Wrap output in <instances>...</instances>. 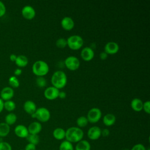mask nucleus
Returning <instances> with one entry per match:
<instances>
[{
  "instance_id": "obj_14",
  "label": "nucleus",
  "mask_w": 150,
  "mask_h": 150,
  "mask_svg": "<svg viewBox=\"0 0 150 150\" xmlns=\"http://www.w3.org/2000/svg\"><path fill=\"white\" fill-rule=\"evenodd\" d=\"M15 135L21 138H26L29 135L28 128L22 124L16 125L14 129Z\"/></svg>"
},
{
  "instance_id": "obj_10",
  "label": "nucleus",
  "mask_w": 150,
  "mask_h": 150,
  "mask_svg": "<svg viewBox=\"0 0 150 150\" xmlns=\"http://www.w3.org/2000/svg\"><path fill=\"white\" fill-rule=\"evenodd\" d=\"M14 96V90L11 87H4L0 93L1 98L3 101L11 100Z\"/></svg>"
},
{
  "instance_id": "obj_34",
  "label": "nucleus",
  "mask_w": 150,
  "mask_h": 150,
  "mask_svg": "<svg viewBox=\"0 0 150 150\" xmlns=\"http://www.w3.org/2000/svg\"><path fill=\"white\" fill-rule=\"evenodd\" d=\"M146 148L142 144H137L134 145L130 150H146Z\"/></svg>"
},
{
  "instance_id": "obj_37",
  "label": "nucleus",
  "mask_w": 150,
  "mask_h": 150,
  "mask_svg": "<svg viewBox=\"0 0 150 150\" xmlns=\"http://www.w3.org/2000/svg\"><path fill=\"white\" fill-rule=\"evenodd\" d=\"M110 134V131L107 128H104L101 130V136L106 137Z\"/></svg>"
},
{
  "instance_id": "obj_15",
  "label": "nucleus",
  "mask_w": 150,
  "mask_h": 150,
  "mask_svg": "<svg viewBox=\"0 0 150 150\" xmlns=\"http://www.w3.org/2000/svg\"><path fill=\"white\" fill-rule=\"evenodd\" d=\"M61 26L64 30H71L74 26V22L71 17L65 16L61 21Z\"/></svg>"
},
{
  "instance_id": "obj_43",
  "label": "nucleus",
  "mask_w": 150,
  "mask_h": 150,
  "mask_svg": "<svg viewBox=\"0 0 150 150\" xmlns=\"http://www.w3.org/2000/svg\"><path fill=\"white\" fill-rule=\"evenodd\" d=\"M123 150H130V149H127V148H125V149H124Z\"/></svg>"
},
{
  "instance_id": "obj_23",
  "label": "nucleus",
  "mask_w": 150,
  "mask_h": 150,
  "mask_svg": "<svg viewBox=\"0 0 150 150\" xmlns=\"http://www.w3.org/2000/svg\"><path fill=\"white\" fill-rule=\"evenodd\" d=\"M10 132V126L5 122L0 123V138L6 137Z\"/></svg>"
},
{
  "instance_id": "obj_5",
  "label": "nucleus",
  "mask_w": 150,
  "mask_h": 150,
  "mask_svg": "<svg viewBox=\"0 0 150 150\" xmlns=\"http://www.w3.org/2000/svg\"><path fill=\"white\" fill-rule=\"evenodd\" d=\"M32 118H36L39 121L46 122L50 118V112L45 107H39L36 109L35 113L31 115Z\"/></svg>"
},
{
  "instance_id": "obj_36",
  "label": "nucleus",
  "mask_w": 150,
  "mask_h": 150,
  "mask_svg": "<svg viewBox=\"0 0 150 150\" xmlns=\"http://www.w3.org/2000/svg\"><path fill=\"white\" fill-rule=\"evenodd\" d=\"M24 150H36V145L28 143L25 147Z\"/></svg>"
},
{
  "instance_id": "obj_4",
  "label": "nucleus",
  "mask_w": 150,
  "mask_h": 150,
  "mask_svg": "<svg viewBox=\"0 0 150 150\" xmlns=\"http://www.w3.org/2000/svg\"><path fill=\"white\" fill-rule=\"evenodd\" d=\"M67 40V45L71 50H79L84 44L83 39L79 35H74L69 36Z\"/></svg>"
},
{
  "instance_id": "obj_35",
  "label": "nucleus",
  "mask_w": 150,
  "mask_h": 150,
  "mask_svg": "<svg viewBox=\"0 0 150 150\" xmlns=\"http://www.w3.org/2000/svg\"><path fill=\"white\" fill-rule=\"evenodd\" d=\"M6 13V6L5 4L0 1V18L3 16Z\"/></svg>"
},
{
  "instance_id": "obj_9",
  "label": "nucleus",
  "mask_w": 150,
  "mask_h": 150,
  "mask_svg": "<svg viewBox=\"0 0 150 150\" xmlns=\"http://www.w3.org/2000/svg\"><path fill=\"white\" fill-rule=\"evenodd\" d=\"M21 13L25 19L27 20H32L36 15V11L32 6L26 5L22 9Z\"/></svg>"
},
{
  "instance_id": "obj_26",
  "label": "nucleus",
  "mask_w": 150,
  "mask_h": 150,
  "mask_svg": "<svg viewBox=\"0 0 150 150\" xmlns=\"http://www.w3.org/2000/svg\"><path fill=\"white\" fill-rule=\"evenodd\" d=\"M27 141H28L29 143L35 145H38L40 141V138L38 135L36 134H30L28 135V137L26 138Z\"/></svg>"
},
{
  "instance_id": "obj_28",
  "label": "nucleus",
  "mask_w": 150,
  "mask_h": 150,
  "mask_svg": "<svg viewBox=\"0 0 150 150\" xmlns=\"http://www.w3.org/2000/svg\"><path fill=\"white\" fill-rule=\"evenodd\" d=\"M88 123V120L87 117L85 116H80L76 120V124L78 126L77 127L80 128L86 127Z\"/></svg>"
},
{
  "instance_id": "obj_29",
  "label": "nucleus",
  "mask_w": 150,
  "mask_h": 150,
  "mask_svg": "<svg viewBox=\"0 0 150 150\" xmlns=\"http://www.w3.org/2000/svg\"><path fill=\"white\" fill-rule=\"evenodd\" d=\"M8 82L11 87H12V88H18L19 86V81L18 79V78L15 76L10 77Z\"/></svg>"
},
{
  "instance_id": "obj_1",
  "label": "nucleus",
  "mask_w": 150,
  "mask_h": 150,
  "mask_svg": "<svg viewBox=\"0 0 150 150\" xmlns=\"http://www.w3.org/2000/svg\"><path fill=\"white\" fill-rule=\"evenodd\" d=\"M84 137L83 131L77 127H71L66 131V140L71 143H77Z\"/></svg>"
},
{
  "instance_id": "obj_11",
  "label": "nucleus",
  "mask_w": 150,
  "mask_h": 150,
  "mask_svg": "<svg viewBox=\"0 0 150 150\" xmlns=\"http://www.w3.org/2000/svg\"><path fill=\"white\" fill-rule=\"evenodd\" d=\"M80 55L83 60L89 62L94 58V52L91 47H85L81 50Z\"/></svg>"
},
{
  "instance_id": "obj_30",
  "label": "nucleus",
  "mask_w": 150,
  "mask_h": 150,
  "mask_svg": "<svg viewBox=\"0 0 150 150\" xmlns=\"http://www.w3.org/2000/svg\"><path fill=\"white\" fill-rule=\"evenodd\" d=\"M56 45L59 48L63 49L67 46V40L63 38H60L56 40Z\"/></svg>"
},
{
  "instance_id": "obj_19",
  "label": "nucleus",
  "mask_w": 150,
  "mask_h": 150,
  "mask_svg": "<svg viewBox=\"0 0 150 150\" xmlns=\"http://www.w3.org/2000/svg\"><path fill=\"white\" fill-rule=\"evenodd\" d=\"M131 108L135 111H141V110H142L143 102L139 98H135L132 99L131 102Z\"/></svg>"
},
{
  "instance_id": "obj_39",
  "label": "nucleus",
  "mask_w": 150,
  "mask_h": 150,
  "mask_svg": "<svg viewBox=\"0 0 150 150\" xmlns=\"http://www.w3.org/2000/svg\"><path fill=\"white\" fill-rule=\"evenodd\" d=\"M22 73V70L20 68H17L14 71V74L15 75V76H20Z\"/></svg>"
},
{
  "instance_id": "obj_27",
  "label": "nucleus",
  "mask_w": 150,
  "mask_h": 150,
  "mask_svg": "<svg viewBox=\"0 0 150 150\" xmlns=\"http://www.w3.org/2000/svg\"><path fill=\"white\" fill-rule=\"evenodd\" d=\"M16 108V104L12 100L5 101L4 103V108L9 112L13 111Z\"/></svg>"
},
{
  "instance_id": "obj_25",
  "label": "nucleus",
  "mask_w": 150,
  "mask_h": 150,
  "mask_svg": "<svg viewBox=\"0 0 150 150\" xmlns=\"http://www.w3.org/2000/svg\"><path fill=\"white\" fill-rule=\"evenodd\" d=\"M59 150H74V146L72 143L64 140L60 144Z\"/></svg>"
},
{
  "instance_id": "obj_2",
  "label": "nucleus",
  "mask_w": 150,
  "mask_h": 150,
  "mask_svg": "<svg viewBox=\"0 0 150 150\" xmlns=\"http://www.w3.org/2000/svg\"><path fill=\"white\" fill-rule=\"evenodd\" d=\"M67 81V78L66 73L61 70L56 71L51 78V83L53 87L59 89L64 88Z\"/></svg>"
},
{
  "instance_id": "obj_24",
  "label": "nucleus",
  "mask_w": 150,
  "mask_h": 150,
  "mask_svg": "<svg viewBox=\"0 0 150 150\" xmlns=\"http://www.w3.org/2000/svg\"><path fill=\"white\" fill-rule=\"evenodd\" d=\"M17 120V116L13 112L8 114L5 117V122L8 125H12L14 124Z\"/></svg>"
},
{
  "instance_id": "obj_6",
  "label": "nucleus",
  "mask_w": 150,
  "mask_h": 150,
  "mask_svg": "<svg viewBox=\"0 0 150 150\" xmlns=\"http://www.w3.org/2000/svg\"><path fill=\"white\" fill-rule=\"evenodd\" d=\"M102 113L98 108L94 107L91 108L87 113V118L88 121L90 123H96L101 118Z\"/></svg>"
},
{
  "instance_id": "obj_17",
  "label": "nucleus",
  "mask_w": 150,
  "mask_h": 150,
  "mask_svg": "<svg viewBox=\"0 0 150 150\" xmlns=\"http://www.w3.org/2000/svg\"><path fill=\"white\" fill-rule=\"evenodd\" d=\"M23 109L25 111L30 115L35 113L37 108L35 103L31 100H27L23 104Z\"/></svg>"
},
{
  "instance_id": "obj_41",
  "label": "nucleus",
  "mask_w": 150,
  "mask_h": 150,
  "mask_svg": "<svg viewBox=\"0 0 150 150\" xmlns=\"http://www.w3.org/2000/svg\"><path fill=\"white\" fill-rule=\"evenodd\" d=\"M16 57L17 56L15 54H11L10 56H9V59L11 62H15L16 60Z\"/></svg>"
},
{
  "instance_id": "obj_7",
  "label": "nucleus",
  "mask_w": 150,
  "mask_h": 150,
  "mask_svg": "<svg viewBox=\"0 0 150 150\" xmlns=\"http://www.w3.org/2000/svg\"><path fill=\"white\" fill-rule=\"evenodd\" d=\"M64 64L68 69L74 71L79 68L80 62L77 57L74 56H70L64 60Z\"/></svg>"
},
{
  "instance_id": "obj_3",
  "label": "nucleus",
  "mask_w": 150,
  "mask_h": 150,
  "mask_svg": "<svg viewBox=\"0 0 150 150\" xmlns=\"http://www.w3.org/2000/svg\"><path fill=\"white\" fill-rule=\"evenodd\" d=\"M32 72L38 77H43L49 71L48 64L43 60H38L32 66Z\"/></svg>"
},
{
  "instance_id": "obj_12",
  "label": "nucleus",
  "mask_w": 150,
  "mask_h": 150,
  "mask_svg": "<svg viewBox=\"0 0 150 150\" xmlns=\"http://www.w3.org/2000/svg\"><path fill=\"white\" fill-rule=\"evenodd\" d=\"M101 128L97 126L90 127L87 131V137L91 140H97L101 137Z\"/></svg>"
},
{
  "instance_id": "obj_8",
  "label": "nucleus",
  "mask_w": 150,
  "mask_h": 150,
  "mask_svg": "<svg viewBox=\"0 0 150 150\" xmlns=\"http://www.w3.org/2000/svg\"><path fill=\"white\" fill-rule=\"evenodd\" d=\"M59 90L54 87L50 86L45 89L44 91L45 97L49 100H53L59 97Z\"/></svg>"
},
{
  "instance_id": "obj_45",
  "label": "nucleus",
  "mask_w": 150,
  "mask_h": 150,
  "mask_svg": "<svg viewBox=\"0 0 150 150\" xmlns=\"http://www.w3.org/2000/svg\"><path fill=\"white\" fill-rule=\"evenodd\" d=\"M19 150H24V149H19Z\"/></svg>"
},
{
  "instance_id": "obj_16",
  "label": "nucleus",
  "mask_w": 150,
  "mask_h": 150,
  "mask_svg": "<svg viewBox=\"0 0 150 150\" xmlns=\"http://www.w3.org/2000/svg\"><path fill=\"white\" fill-rule=\"evenodd\" d=\"M42 129V124L38 121H34L31 122L28 127V130L29 134H30L38 135V134L40 132Z\"/></svg>"
},
{
  "instance_id": "obj_44",
  "label": "nucleus",
  "mask_w": 150,
  "mask_h": 150,
  "mask_svg": "<svg viewBox=\"0 0 150 150\" xmlns=\"http://www.w3.org/2000/svg\"><path fill=\"white\" fill-rule=\"evenodd\" d=\"M146 150H150V149H149V148H147Z\"/></svg>"
},
{
  "instance_id": "obj_22",
  "label": "nucleus",
  "mask_w": 150,
  "mask_h": 150,
  "mask_svg": "<svg viewBox=\"0 0 150 150\" xmlns=\"http://www.w3.org/2000/svg\"><path fill=\"white\" fill-rule=\"evenodd\" d=\"M91 145L89 142L85 139H82L76 143L75 150H90Z\"/></svg>"
},
{
  "instance_id": "obj_18",
  "label": "nucleus",
  "mask_w": 150,
  "mask_h": 150,
  "mask_svg": "<svg viewBox=\"0 0 150 150\" xmlns=\"http://www.w3.org/2000/svg\"><path fill=\"white\" fill-rule=\"evenodd\" d=\"M116 121L115 116L111 113L107 114L103 117V122L104 124L107 127H110L114 125Z\"/></svg>"
},
{
  "instance_id": "obj_38",
  "label": "nucleus",
  "mask_w": 150,
  "mask_h": 150,
  "mask_svg": "<svg viewBox=\"0 0 150 150\" xmlns=\"http://www.w3.org/2000/svg\"><path fill=\"white\" fill-rule=\"evenodd\" d=\"M107 57H108V54L104 51L101 52V53L100 54V57L103 60H105L107 58Z\"/></svg>"
},
{
  "instance_id": "obj_31",
  "label": "nucleus",
  "mask_w": 150,
  "mask_h": 150,
  "mask_svg": "<svg viewBox=\"0 0 150 150\" xmlns=\"http://www.w3.org/2000/svg\"><path fill=\"white\" fill-rule=\"evenodd\" d=\"M36 84L39 87L42 88L46 86V80L43 77H38L36 79Z\"/></svg>"
},
{
  "instance_id": "obj_21",
  "label": "nucleus",
  "mask_w": 150,
  "mask_h": 150,
  "mask_svg": "<svg viewBox=\"0 0 150 150\" xmlns=\"http://www.w3.org/2000/svg\"><path fill=\"white\" fill-rule=\"evenodd\" d=\"M53 136L57 140H63L65 138L66 131L62 128H56L53 131Z\"/></svg>"
},
{
  "instance_id": "obj_42",
  "label": "nucleus",
  "mask_w": 150,
  "mask_h": 150,
  "mask_svg": "<svg viewBox=\"0 0 150 150\" xmlns=\"http://www.w3.org/2000/svg\"><path fill=\"white\" fill-rule=\"evenodd\" d=\"M4 101L0 98V113L4 110Z\"/></svg>"
},
{
  "instance_id": "obj_32",
  "label": "nucleus",
  "mask_w": 150,
  "mask_h": 150,
  "mask_svg": "<svg viewBox=\"0 0 150 150\" xmlns=\"http://www.w3.org/2000/svg\"><path fill=\"white\" fill-rule=\"evenodd\" d=\"M0 150H12L11 144L5 141H0Z\"/></svg>"
},
{
  "instance_id": "obj_13",
  "label": "nucleus",
  "mask_w": 150,
  "mask_h": 150,
  "mask_svg": "<svg viewBox=\"0 0 150 150\" xmlns=\"http://www.w3.org/2000/svg\"><path fill=\"white\" fill-rule=\"evenodd\" d=\"M119 45L115 42H109L104 46V52L107 54H116L119 50Z\"/></svg>"
},
{
  "instance_id": "obj_46",
  "label": "nucleus",
  "mask_w": 150,
  "mask_h": 150,
  "mask_svg": "<svg viewBox=\"0 0 150 150\" xmlns=\"http://www.w3.org/2000/svg\"><path fill=\"white\" fill-rule=\"evenodd\" d=\"M52 150H54V149H52Z\"/></svg>"
},
{
  "instance_id": "obj_40",
  "label": "nucleus",
  "mask_w": 150,
  "mask_h": 150,
  "mask_svg": "<svg viewBox=\"0 0 150 150\" xmlns=\"http://www.w3.org/2000/svg\"><path fill=\"white\" fill-rule=\"evenodd\" d=\"M66 97V93L63 91H61L59 92V97L62 98V99H64L65 97Z\"/></svg>"
},
{
  "instance_id": "obj_33",
  "label": "nucleus",
  "mask_w": 150,
  "mask_h": 150,
  "mask_svg": "<svg viewBox=\"0 0 150 150\" xmlns=\"http://www.w3.org/2000/svg\"><path fill=\"white\" fill-rule=\"evenodd\" d=\"M142 110H144V111L148 114L150 113V101H146L143 103Z\"/></svg>"
},
{
  "instance_id": "obj_20",
  "label": "nucleus",
  "mask_w": 150,
  "mask_h": 150,
  "mask_svg": "<svg viewBox=\"0 0 150 150\" xmlns=\"http://www.w3.org/2000/svg\"><path fill=\"white\" fill-rule=\"evenodd\" d=\"M28 59L26 56L21 54L17 56L15 63L19 67H25L28 65Z\"/></svg>"
}]
</instances>
